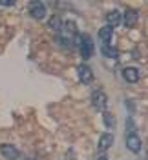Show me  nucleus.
<instances>
[{
    "instance_id": "dca6fc26",
    "label": "nucleus",
    "mask_w": 148,
    "mask_h": 160,
    "mask_svg": "<svg viewBox=\"0 0 148 160\" xmlns=\"http://www.w3.org/2000/svg\"><path fill=\"white\" fill-rule=\"evenodd\" d=\"M99 160H108V157H104V155H102V157H101Z\"/></svg>"
},
{
    "instance_id": "ddd939ff",
    "label": "nucleus",
    "mask_w": 148,
    "mask_h": 160,
    "mask_svg": "<svg viewBox=\"0 0 148 160\" xmlns=\"http://www.w3.org/2000/svg\"><path fill=\"white\" fill-rule=\"evenodd\" d=\"M62 26H64V22H62V18H60L59 15H53V17L48 20V28H51L53 31H60Z\"/></svg>"
},
{
    "instance_id": "1a4fd4ad",
    "label": "nucleus",
    "mask_w": 148,
    "mask_h": 160,
    "mask_svg": "<svg viewBox=\"0 0 148 160\" xmlns=\"http://www.w3.org/2000/svg\"><path fill=\"white\" fill-rule=\"evenodd\" d=\"M112 144H113V135H112V133H102L101 138H99L97 148H99V151H106Z\"/></svg>"
},
{
    "instance_id": "9d476101",
    "label": "nucleus",
    "mask_w": 148,
    "mask_h": 160,
    "mask_svg": "<svg viewBox=\"0 0 148 160\" xmlns=\"http://www.w3.org/2000/svg\"><path fill=\"white\" fill-rule=\"evenodd\" d=\"M139 20V13L135 9H128L126 13H124V18H123V22H124V26L126 28H132V26H135V22Z\"/></svg>"
},
{
    "instance_id": "f257e3e1",
    "label": "nucleus",
    "mask_w": 148,
    "mask_h": 160,
    "mask_svg": "<svg viewBox=\"0 0 148 160\" xmlns=\"http://www.w3.org/2000/svg\"><path fill=\"white\" fill-rule=\"evenodd\" d=\"M79 51H80V57L84 60H88L93 55V42H91L88 35H80L79 37Z\"/></svg>"
},
{
    "instance_id": "0eeeda50",
    "label": "nucleus",
    "mask_w": 148,
    "mask_h": 160,
    "mask_svg": "<svg viewBox=\"0 0 148 160\" xmlns=\"http://www.w3.org/2000/svg\"><path fill=\"white\" fill-rule=\"evenodd\" d=\"M123 78L126 80V82H130V84L139 82V78H141L139 69L137 68H124V69H123Z\"/></svg>"
},
{
    "instance_id": "20e7f679",
    "label": "nucleus",
    "mask_w": 148,
    "mask_h": 160,
    "mask_svg": "<svg viewBox=\"0 0 148 160\" xmlns=\"http://www.w3.org/2000/svg\"><path fill=\"white\" fill-rule=\"evenodd\" d=\"M91 104H93V108L99 111H102L106 108V95L102 93L101 89H95L91 93Z\"/></svg>"
},
{
    "instance_id": "7ed1b4c3",
    "label": "nucleus",
    "mask_w": 148,
    "mask_h": 160,
    "mask_svg": "<svg viewBox=\"0 0 148 160\" xmlns=\"http://www.w3.org/2000/svg\"><path fill=\"white\" fill-rule=\"evenodd\" d=\"M0 153L4 155V158H8V160L20 158V151L17 149L13 144H2V146H0Z\"/></svg>"
},
{
    "instance_id": "6e6552de",
    "label": "nucleus",
    "mask_w": 148,
    "mask_h": 160,
    "mask_svg": "<svg viewBox=\"0 0 148 160\" xmlns=\"http://www.w3.org/2000/svg\"><path fill=\"white\" fill-rule=\"evenodd\" d=\"M106 22H108V26L113 29V28H117L119 24L123 22V13L117 9H113V11H108V15H106Z\"/></svg>"
},
{
    "instance_id": "f03ea898",
    "label": "nucleus",
    "mask_w": 148,
    "mask_h": 160,
    "mask_svg": "<svg viewBox=\"0 0 148 160\" xmlns=\"http://www.w3.org/2000/svg\"><path fill=\"white\" fill-rule=\"evenodd\" d=\"M28 13L30 17H33L35 20H42L46 17V6L42 2H31L30 8H28Z\"/></svg>"
},
{
    "instance_id": "2eb2a0df",
    "label": "nucleus",
    "mask_w": 148,
    "mask_h": 160,
    "mask_svg": "<svg viewBox=\"0 0 148 160\" xmlns=\"http://www.w3.org/2000/svg\"><path fill=\"white\" fill-rule=\"evenodd\" d=\"M126 126H128V131H134V122H132V118L126 120Z\"/></svg>"
},
{
    "instance_id": "423d86ee",
    "label": "nucleus",
    "mask_w": 148,
    "mask_h": 160,
    "mask_svg": "<svg viewBox=\"0 0 148 160\" xmlns=\"http://www.w3.org/2000/svg\"><path fill=\"white\" fill-rule=\"evenodd\" d=\"M77 75H79V80L82 84H90L93 80V73L90 69V66H86V64H80L77 68Z\"/></svg>"
},
{
    "instance_id": "9b49d317",
    "label": "nucleus",
    "mask_w": 148,
    "mask_h": 160,
    "mask_svg": "<svg viewBox=\"0 0 148 160\" xmlns=\"http://www.w3.org/2000/svg\"><path fill=\"white\" fill-rule=\"evenodd\" d=\"M112 37H113V29H112L110 26H104V28L99 29V40H101L102 44H110Z\"/></svg>"
},
{
    "instance_id": "4468645a",
    "label": "nucleus",
    "mask_w": 148,
    "mask_h": 160,
    "mask_svg": "<svg viewBox=\"0 0 148 160\" xmlns=\"http://www.w3.org/2000/svg\"><path fill=\"white\" fill-rule=\"evenodd\" d=\"M0 6H15V2H9V0H0Z\"/></svg>"
},
{
    "instance_id": "f8f14e48",
    "label": "nucleus",
    "mask_w": 148,
    "mask_h": 160,
    "mask_svg": "<svg viewBox=\"0 0 148 160\" xmlns=\"http://www.w3.org/2000/svg\"><path fill=\"white\" fill-rule=\"evenodd\" d=\"M101 53H102V57H106V58H117L119 53L115 48H112L110 44H102L101 46Z\"/></svg>"
},
{
    "instance_id": "39448f33",
    "label": "nucleus",
    "mask_w": 148,
    "mask_h": 160,
    "mask_svg": "<svg viewBox=\"0 0 148 160\" xmlns=\"http://www.w3.org/2000/svg\"><path fill=\"white\" fill-rule=\"evenodd\" d=\"M126 148H128V151H132V153H139V151H141L143 142H141V138H139L135 133H128V137H126Z\"/></svg>"
}]
</instances>
